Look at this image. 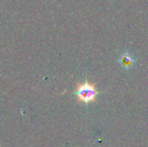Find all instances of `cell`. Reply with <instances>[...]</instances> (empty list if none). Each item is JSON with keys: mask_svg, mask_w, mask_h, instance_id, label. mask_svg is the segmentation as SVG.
<instances>
[{"mask_svg": "<svg viewBox=\"0 0 148 147\" xmlns=\"http://www.w3.org/2000/svg\"><path fill=\"white\" fill-rule=\"evenodd\" d=\"M99 94L100 92L97 89L96 84L89 82L88 80L78 83L75 90V94L77 97V102L83 105L95 103L96 97Z\"/></svg>", "mask_w": 148, "mask_h": 147, "instance_id": "6da1fadb", "label": "cell"}, {"mask_svg": "<svg viewBox=\"0 0 148 147\" xmlns=\"http://www.w3.org/2000/svg\"><path fill=\"white\" fill-rule=\"evenodd\" d=\"M134 62V59H133L130 55H122L121 58V64L123 67L127 68H128L129 67L133 66Z\"/></svg>", "mask_w": 148, "mask_h": 147, "instance_id": "7a4b0ae2", "label": "cell"}]
</instances>
